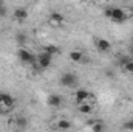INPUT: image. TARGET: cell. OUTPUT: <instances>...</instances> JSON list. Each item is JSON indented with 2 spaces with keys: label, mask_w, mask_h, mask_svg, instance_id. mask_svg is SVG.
I'll return each mask as SVG.
<instances>
[{
  "label": "cell",
  "mask_w": 133,
  "mask_h": 132,
  "mask_svg": "<svg viewBox=\"0 0 133 132\" xmlns=\"http://www.w3.org/2000/svg\"><path fill=\"white\" fill-rule=\"evenodd\" d=\"M105 17H108V19H111L113 22H116V23H124L125 20H127V13L122 9V8H108V9H105Z\"/></svg>",
  "instance_id": "obj_1"
},
{
  "label": "cell",
  "mask_w": 133,
  "mask_h": 132,
  "mask_svg": "<svg viewBox=\"0 0 133 132\" xmlns=\"http://www.w3.org/2000/svg\"><path fill=\"white\" fill-rule=\"evenodd\" d=\"M17 58H19L22 62H25V64H34V62L37 61V56L34 55L33 51H30L28 48H25V47H20V48H19Z\"/></svg>",
  "instance_id": "obj_2"
},
{
  "label": "cell",
  "mask_w": 133,
  "mask_h": 132,
  "mask_svg": "<svg viewBox=\"0 0 133 132\" xmlns=\"http://www.w3.org/2000/svg\"><path fill=\"white\" fill-rule=\"evenodd\" d=\"M59 82H61L62 87H74V86L79 82V78H77V75H74V73H71V71H66V73H64V75L61 76Z\"/></svg>",
  "instance_id": "obj_3"
},
{
  "label": "cell",
  "mask_w": 133,
  "mask_h": 132,
  "mask_svg": "<svg viewBox=\"0 0 133 132\" xmlns=\"http://www.w3.org/2000/svg\"><path fill=\"white\" fill-rule=\"evenodd\" d=\"M37 64L40 68H48V67L53 64V56L48 55L46 51H42L39 56H37Z\"/></svg>",
  "instance_id": "obj_4"
},
{
  "label": "cell",
  "mask_w": 133,
  "mask_h": 132,
  "mask_svg": "<svg viewBox=\"0 0 133 132\" xmlns=\"http://www.w3.org/2000/svg\"><path fill=\"white\" fill-rule=\"evenodd\" d=\"M95 45H96L98 51H101V53H107V51H110V48H111V42H110L108 39H104V37L96 39V40H95Z\"/></svg>",
  "instance_id": "obj_5"
},
{
  "label": "cell",
  "mask_w": 133,
  "mask_h": 132,
  "mask_svg": "<svg viewBox=\"0 0 133 132\" xmlns=\"http://www.w3.org/2000/svg\"><path fill=\"white\" fill-rule=\"evenodd\" d=\"M14 98L9 95V93H0V107H9L12 109L14 106Z\"/></svg>",
  "instance_id": "obj_6"
},
{
  "label": "cell",
  "mask_w": 133,
  "mask_h": 132,
  "mask_svg": "<svg viewBox=\"0 0 133 132\" xmlns=\"http://www.w3.org/2000/svg\"><path fill=\"white\" fill-rule=\"evenodd\" d=\"M64 22H65L64 14H61V13H51V14H50V23H51V25L61 27V25H64Z\"/></svg>",
  "instance_id": "obj_7"
},
{
  "label": "cell",
  "mask_w": 133,
  "mask_h": 132,
  "mask_svg": "<svg viewBox=\"0 0 133 132\" xmlns=\"http://www.w3.org/2000/svg\"><path fill=\"white\" fill-rule=\"evenodd\" d=\"M46 103H48L50 107H61V104H62V97L57 95V93H51V95H48Z\"/></svg>",
  "instance_id": "obj_8"
},
{
  "label": "cell",
  "mask_w": 133,
  "mask_h": 132,
  "mask_svg": "<svg viewBox=\"0 0 133 132\" xmlns=\"http://www.w3.org/2000/svg\"><path fill=\"white\" fill-rule=\"evenodd\" d=\"M91 97V93L87 90V89H77L76 90V103H84V101H88V98Z\"/></svg>",
  "instance_id": "obj_9"
},
{
  "label": "cell",
  "mask_w": 133,
  "mask_h": 132,
  "mask_svg": "<svg viewBox=\"0 0 133 132\" xmlns=\"http://www.w3.org/2000/svg\"><path fill=\"white\" fill-rule=\"evenodd\" d=\"M77 110H79L82 115H91V113H93V106H91L90 103L84 101V103H79V104H77Z\"/></svg>",
  "instance_id": "obj_10"
},
{
  "label": "cell",
  "mask_w": 133,
  "mask_h": 132,
  "mask_svg": "<svg viewBox=\"0 0 133 132\" xmlns=\"http://www.w3.org/2000/svg\"><path fill=\"white\" fill-rule=\"evenodd\" d=\"M68 58H70V61H71V62L79 64V62H82V61H84V53H82V51H79V50H73V51H70Z\"/></svg>",
  "instance_id": "obj_11"
},
{
  "label": "cell",
  "mask_w": 133,
  "mask_h": 132,
  "mask_svg": "<svg viewBox=\"0 0 133 132\" xmlns=\"http://www.w3.org/2000/svg\"><path fill=\"white\" fill-rule=\"evenodd\" d=\"M14 17L19 20V22H25L28 19V11L25 8H16L14 9Z\"/></svg>",
  "instance_id": "obj_12"
},
{
  "label": "cell",
  "mask_w": 133,
  "mask_h": 132,
  "mask_svg": "<svg viewBox=\"0 0 133 132\" xmlns=\"http://www.w3.org/2000/svg\"><path fill=\"white\" fill-rule=\"evenodd\" d=\"M71 128H73V124H71L70 120L61 118V120L56 121V129H59V131H68V129H71Z\"/></svg>",
  "instance_id": "obj_13"
},
{
  "label": "cell",
  "mask_w": 133,
  "mask_h": 132,
  "mask_svg": "<svg viewBox=\"0 0 133 132\" xmlns=\"http://www.w3.org/2000/svg\"><path fill=\"white\" fill-rule=\"evenodd\" d=\"M43 51H46L48 55H51V56L54 58V56H57V55H59V51H61V50H59V47H57V45H54V44H48V45H45Z\"/></svg>",
  "instance_id": "obj_14"
},
{
  "label": "cell",
  "mask_w": 133,
  "mask_h": 132,
  "mask_svg": "<svg viewBox=\"0 0 133 132\" xmlns=\"http://www.w3.org/2000/svg\"><path fill=\"white\" fill-rule=\"evenodd\" d=\"M16 42H17L19 47H25L28 44V36L25 33H17L16 34Z\"/></svg>",
  "instance_id": "obj_15"
},
{
  "label": "cell",
  "mask_w": 133,
  "mask_h": 132,
  "mask_svg": "<svg viewBox=\"0 0 133 132\" xmlns=\"http://www.w3.org/2000/svg\"><path fill=\"white\" fill-rule=\"evenodd\" d=\"M122 68H124V71H127V73H133V59L125 58V59L122 61Z\"/></svg>",
  "instance_id": "obj_16"
},
{
  "label": "cell",
  "mask_w": 133,
  "mask_h": 132,
  "mask_svg": "<svg viewBox=\"0 0 133 132\" xmlns=\"http://www.w3.org/2000/svg\"><path fill=\"white\" fill-rule=\"evenodd\" d=\"M16 126L17 128H26V118H23V117H17L16 118Z\"/></svg>",
  "instance_id": "obj_17"
},
{
  "label": "cell",
  "mask_w": 133,
  "mask_h": 132,
  "mask_svg": "<svg viewBox=\"0 0 133 132\" xmlns=\"http://www.w3.org/2000/svg\"><path fill=\"white\" fill-rule=\"evenodd\" d=\"M90 128H91V131L93 132H101V131H104V124H101V123H93V124H90Z\"/></svg>",
  "instance_id": "obj_18"
},
{
  "label": "cell",
  "mask_w": 133,
  "mask_h": 132,
  "mask_svg": "<svg viewBox=\"0 0 133 132\" xmlns=\"http://www.w3.org/2000/svg\"><path fill=\"white\" fill-rule=\"evenodd\" d=\"M6 14H8V11H6V8L2 5V6H0V17H5Z\"/></svg>",
  "instance_id": "obj_19"
},
{
  "label": "cell",
  "mask_w": 133,
  "mask_h": 132,
  "mask_svg": "<svg viewBox=\"0 0 133 132\" xmlns=\"http://www.w3.org/2000/svg\"><path fill=\"white\" fill-rule=\"evenodd\" d=\"M124 129H130V131H133V123H125V124H124Z\"/></svg>",
  "instance_id": "obj_20"
},
{
  "label": "cell",
  "mask_w": 133,
  "mask_h": 132,
  "mask_svg": "<svg viewBox=\"0 0 133 132\" xmlns=\"http://www.w3.org/2000/svg\"><path fill=\"white\" fill-rule=\"evenodd\" d=\"M2 5H3V0H0V6H2Z\"/></svg>",
  "instance_id": "obj_21"
},
{
  "label": "cell",
  "mask_w": 133,
  "mask_h": 132,
  "mask_svg": "<svg viewBox=\"0 0 133 132\" xmlns=\"http://www.w3.org/2000/svg\"><path fill=\"white\" fill-rule=\"evenodd\" d=\"M98 2H108V0H98Z\"/></svg>",
  "instance_id": "obj_22"
},
{
  "label": "cell",
  "mask_w": 133,
  "mask_h": 132,
  "mask_svg": "<svg viewBox=\"0 0 133 132\" xmlns=\"http://www.w3.org/2000/svg\"><path fill=\"white\" fill-rule=\"evenodd\" d=\"M48 2H54V0H48Z\"/></svg>",
  "instance_id": "obj_23"
},
{
  "label": "cell",
  "mask_w": 133,
  "mask_h": 132,
  "mask_svg": "<svg viewBox=\"0 0 133 132\" xmlns=\"http://www.w3.org/2000/svg\"><path fill=\"white\" fill-rule=\"evenodd\" d=\"M132 42H133V39H132Z\"/></svg>",
  "instance_id": "obj_24"
}]
</instances>
